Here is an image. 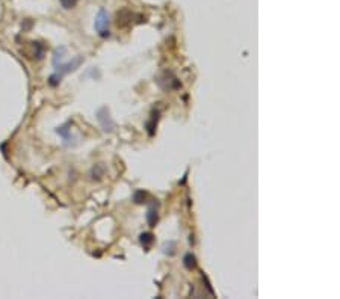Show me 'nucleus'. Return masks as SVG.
Instances as JSON below:
<instances>
[{
	"label": "nucleus",
	"instance_id": "obj_5",
	"mask_svg": "<svg viewBox=\"0 0 340 299\" xmlns=\"http://www.w3.org/2000/svg\"><path fill=\"white\" fill-rule=\"evenodd\" d=\"M158 201H153L151 205L148 207V210H147V215H145V219L148 222L150 227H156L158 224V219H159V215H158Z\"/></svg>",
	"mask_w": 340,
	"mask_h": 299
},
{
	"label": "nucleus",
	"instance_id": "obj_4",
	"mask_svg": "<svg viewBox=\"0 0 340 299\" xmlns=\"http://www.w3.org/2000/svg\"><path fill=\"white\" fill-rule=\"evenodd\" d=\"M97 119H99V123H100V126H102V129L105 132H112L113 130L115 123L112 121L108 107H102V109L97 110Z\"/></svg>",
	"mask_w": 340,
	"mask_h": 299
},
{
	"label": "nucleus",
	"instance_id": "obj_9",
	"mask_svg": "<svg viewBox=\"0 0 340 299\" xmlns=\"http://www.w3.org/2000/svg\"><path fill=\"white\" fill-rule=\"evenodd\" d=\"M147 198H148V195H147L144 191H136L135 195H133V201H135L136 204H144V202H147V201H145Z\"/></svg>",
	"mask_w": 340,
	"mask_h": 299
},
{
	"label": "nucleus",
	"instance_id": "obj_1",
	"mask_svg": "<svg viewBox=\"0 0 340 299\" xmlns=\"http://www.w3.org/2000/svg\"><path fill=\"white\" fill-rule=\"evenodd\" d=\"M82 64H83V56H76V57L71 59V61H68V62H65V64H59L57 67H55L56 73L50 76L49 83H50L52 86L59 85V83H60V79H62L65 74L71 73V71H76Z\"/></svg>",
	"mask_w": 340,
	"mask_h": 299
},
{
	"label": "nucleus",
	"instance_id": "obj_7",
	"mask_svg": "<svg viewBox=\"0 0 340 299\" xmlns=\"http://www.w3.org/2000/svg\"><path fill=\"white\" fill-rule=\"evenodd\" d=\"M183 264H184V267L188 269V271H194V269L197 267V257L194 255V254H186L184 255V258H183Z\"/></svg>",
	"mask_w": 340,
	"mask_h": 299
},
{
	"label": "nucleus",
	"instance_id": "obj_8",
	"mask_svg": "<svg viewBox=\"0 0 340 299\" xmlns=\"http://www.w3.org/2000/svg\"><path fill=\"white\" fill-rule=\"evenodd\" d=\"M175 244L174 242H167V244H164V247H162V252L164 254H167V255H174L175 254Z\"/></svg>",
	"mask_w": 340,
	"mask_h": 299
},
{
	"label": "nucleus",
	"instance_id": "obj_3",
	"mask_svg": "<svg viewBox=\"0 0 340 299\" xmlns=\"http://www.w3.org/2000/svg\"><path fill=\"white\" fill-rule=\"evenodd\" d=\"M158 85L164 89V91H172V89L180 88V82L171 71H165L162 76L158 77Z\"/></svg>",
	"mask_w": 340,
	"mask_h": 299
},
{
	"label": "nucleus",
	"instance_id": "obj_6",
	"mask_svg": "<svg viewBox=\"0 0 340 299\" xmlns=\"http://www.w3.org/2000/svg\"><path fill=\"white\" fill-rule=\"evenodd\" d=\"M153 242H154V236L151 234V233H142L141 236H139V244L144 247V249H150V247L153 245Z\"/></svg>",
	"mask_w": 340,
	"mask_h": 299
},
{
	"label": "nucleus",
	"instance_id": "obj_2",
	"mask_svg": "<svg viewBox=\"0 0 340 299\" xmlns=\"http://www.w3.org/2000/svg\"><path fill=\"white\" fill-rule=\"evenodd\" d=\"M109 23H111V18H109L108 11H106L105 8H100V11H99L97 15H96L94 29H96V32H97L102 38L109 37Z\"/></svg>",
	"mask_w": 340,
	"mask_h": 299
},
{
	"label": "nucleus",
	"instance_id": "obj_10",
	"mask_svg": "<svg viewBox=\"0 0 340 299\" xmlns=\"http://www.w3.org/2000/svg\"><path fill=\"white\" fill-rule=\"evenodd\" d=\"M59 3L64 9H73L77 5V0H59Z\"/></svg>",
	"mask_w": 340,
	"mask_h": 299
}]
</instances>
